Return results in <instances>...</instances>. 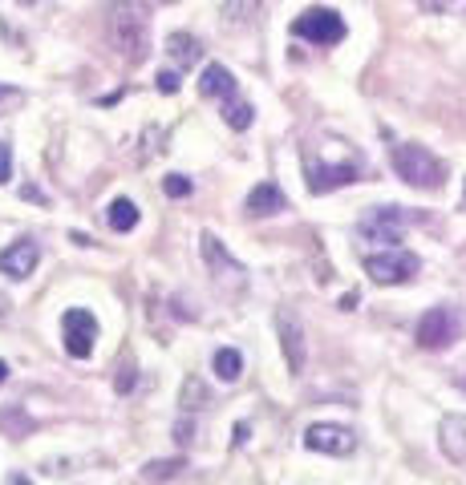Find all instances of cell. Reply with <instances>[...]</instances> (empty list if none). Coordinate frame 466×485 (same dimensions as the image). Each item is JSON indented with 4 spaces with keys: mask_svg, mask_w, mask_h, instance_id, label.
I'll return each mask as SVG.
<instances>
[{
    "mask_svg": "<svg viewBox=\"0 0 466 485\" xmlns=\"http://www.w3.org/2000/svg\"><path fill=\"white\" fill-rule=\"evenodd\" d=\"M106 40L130 65H142L147 61V48H150V16H147V8L134 4V0L110 4L106 8Z\"/></svg>",
    "mask_w": 466,
    "mask_h": 485,
    "instance_id": "1",
    "label": "cell"
},
{
    "mask_svg": "<svg viewBox=\"0 0 466 485\" xmlns=\"http://www.w3.org/2000/svg\"><path fill=\"white\" fill-rule=\"evenodd\" d=\"M390 162H393V170H398L401 182H409L414 190H438V186L446 182V166H442V162L417 142L390 146Z\"/></svg>",
    "mask_w": 466,
    "mask_h": 485,
    "instance_id": "2",
    "label": "cell"
},
{
    "mask_svg": "<svg viewBox=\"0 0 466 485\" xmlns=\"http://www.w3.org/2000/svg\"><path fill=\"white\" fill-rule=\"evenodd\" d=\"M361 174V158L349 154L341 162H325L320 154H304V182H309L312 194H328V190H341V186L357 182Z\"/></svg>",
    "mask_w": 466,
    "mask_h": 485,
    "instance_id": "3",
    "label": "cell"
},
{
    "mask_svg": "<svg viewBox=\"0 0 466 485\" xmlns=\"http://www.w3.org/2000/svg\"><path fill=\"white\" fill-rule=\"evenodd\" d=\"M409 223H426V215L422 210H406V207H377L361 218L357 231L361 239H373V242H401V231Z\"/></svg>",
    "mask_w": 466,
    "mask_h": 485,
    "instance_id": "4",
    "label": "cell"
},
{
    "mask_svg": "<svg viewBox=\"0 0 466 485\" xmlns=\"http://www.w3.org/2000/svg\"><path fill=\"white\" fill-rule=\"evenodd\" d=\"M422 271V259L414 255V251H377V255H365V275L373 283H385V287H393V283H409L414 275Z\"/></svg>",
    "mask_w": 466,
    "mask_h": 485,
    "instance_id": "5",
    "label": "cell"
},
{
    "mask_svg": "<svg viewBox=\"0 0 466 485\" xmlns=\"http://www.w3.org/2000/svg\"><path fill=\"white\" fill-rule=\"evenodd\" d=\"M292 32L300 40H312V45H336V40H345V16L325 4L304 8L292 21Z\"/></svg>",
    "mask_w": 466,
    "mask_h": 485,
    "instance_id": "6",
    "label": "cell"
},
{
    "mask_svg": "<svg viewBox=\"0 0 466 485\" xmlns=\"http://www.w3.org/2000/svg\"><path fill=\"white\" fill-rule=\"evenodd\" d=\"M276 336H280V348H284L288 376H304V364H309V331H304L300 315L292 307H280L276 312Z\"/></svg>",
    "mask_w": 466,
    "mask_h": 485,
    "instance_id": "7",
    "label": "cell"
},
{
    "mask_svg": "<svg viewBox=\"0 0 466 485\" xmlns=\"http://www.w3.org/2000/svg\"><path fill=\"white\" fill-rule=\"evenodd\" d=\"M304 449L325 453V457H349L357 449V433L345 425H333V420H317V425L304 428Z\"/></svg>",
    "mask_w": 466,
    "mask_h": 485,
    "instance_id": "8",
    "label": "cell"
},
{
    "mask_svg": "<svg viewBox=\"0 0 466 485\" xmlns=\"http://www.w3.org/2000/svg\"><path fill=\"white\" fill-rule=\"evenodd\" d=\"M61 331H66V352L74 360H90L94 340H98V315L85 312V307H69L61 315Z\"/></svg>",
    "mask_w": 466,
    "mask_h": 485,
    "instance_id": "9",
    "label": "cell"
},
{
    "mask_svg": "<svg viewBox=\"0 0 466 485\" xmlns=\"http://www.w3.org/2000/svg\"><path fill=\"white\" fill-rule=\"evenodd\" d=\"M414 340L426 348V352H438V348H450L458 340V315L450 307H430V312L417 320Z\"/></svg>",
    "mask_w": 466,
    "mask_h": 485,
    "instance_id": "10",
    "label": "cell"
},
{
    "mask_svg": "<svg viewBox=\"0 0 466 485\" xmlns=\"http://www.w3.org/2000/svg\"><path fill=\"white\" fill-rule=\"evenodd\" d=\"M37 263H41V247L33 239H17L0 251V271L9 279H29L37 271Z\"/></svg>",
    "mask_w": 466,
    "mask_h": 485,
    "instance_id": "11",
    "label": "cell"
},
{
    "mask_svg": "<svg viewBox=\"0 0 466 485\" xmlns=\"http://www.w3.org/2000/svg\"><path fill=\"white\" fill-rule=\"evenodd\" d=\"M247 215L252 218H268V215H280V210L288 207V198H284V190H280L276 182H260V186H252V194H247Z\"/></svg>",
    "mask_w": 466,
    "mask_h": 485,
    "instance_id": "12",
    "label": "cell"
},
{
    "mask_svg": "<svg viewBox=\"0 0 466 485\" xmlns=\"http://www.w3.org/2000/svg\"><path fill=\"white\" fill-rule=\"evenodd\" d=\"M438 445L454 465H466V417H442Z\"/></svg>",
    "mask_w": 466,
    "mask_h": 485,
    "instance_id": "13",
    "label": "cell"
},
{
    "mask_svg": "<svg viewBox=\"0 0 466 485\" xmlns=\"http://www.w3.org/2000/svg\"><path fill=\"white\" fill-rule=\"evenodd\" d=\"M199 93L203 97H220V101H228V97H236L239 93V81L231 77V69L228 65H207L203 69V77H199Z\"/></svg>",
    "mask_w": 466,
    "mask_h": 485,
    "instance_id": "14",
    "label": "cell"
},
{
    "mask_svg": "<svg viewBox=\"0 0 466 485\" xmlns=\"http://www.w3.org/2000/svg\"><path fill=\"white\" fill-rule=\"evenodd\" d=\"M220 16L228 29H247V24H255L264 16V0H228Z\"/></svg>",
    "mask_w": 466,
    "mask_h": 485,
    "instance_id": "15",
    "label": "cell"
},
{
    "mask_svg": "<svg viewBox=\"0 0 466 485\" xmlns=\"http://www.w3.org/2000/svg\"><path fill=\"white\" fill-rule=\"evenodd\" d=\"M199 251H203V259H207V267H211V271H231V275H239V263L228 255L223 239H215L211 231H203V239H199Z\"/></svg>",
    "mask_w": 466,
    "mask_h": 485,
    "instance_id": "16",
    "label": "cell"
},
{
    "mask_svg": "<svg viewBox=\"0 0 466 485\" xmlns=\"http://www.w3.org/2000/svg\"><path fill=\"white\" fill-rule=\"evenodd\" d=\"M166 53H171L183 69H191V65L203 57V45H199L191 32H171V37H166Z\"/></svg>",
    "mask_w": 466,
    "mask_h": 485,
    "instance_id": "17",
    "label": "cell"
},
{
    "mask_svg": "<svg viewBox=\"0 0 466 485\" xmlns=\"http://www.w3.org/2000/svg\"><path fill=\"white\" fill-rule=\"evenodd\" d=\"M211 368H215V376H220L223 384H231V380H239V372H244V356H239L236 348H215Z\"/></svg>",
    "mask_w": 466,
    "mask_h": 485,
    "instance_id": "18",
    "label": "cell"
},
{
    "mask_svg": "<svg viewBox=\"0 0 466 485\" xmlns=\"http://www.w3.org/2000/svg\"><path fill=\"white\" fill-rule=\"evenodd\" d=\"M106 218H110V226H114L118 234H126V231H134V226H139V207H134L130 198H114L106 207Z\"/></svg>",
    "mask_w": 466,
    "mask_h": 485,
    "instance_id": "19",
    "label": "cell"
},
{
    "mask_svg": "<svg viewBox=\"0 0 466 485\" xmlns=\"http://www.w3.org/2000/svg\"><path fill=\"white\" fill-rule=\"evenodd\" d=\"M223 121H228L231 129H247L255 121V105L252 101H244V97H228V101H223Z\"/></svg>",
    "mask_w": 466,
    "mask_h": 485,
    "instance_id": "20",
    "label": "cell"
},
{
    "mask_svg": "<svg viewBox=\"0 0 466 485\" xmlns=\"http://www.w3.org/2000/svg\"><path fill=\"white\" fill-rule=\"evenodd\" d=\"M179 469H187V461L183 457H163V461H147L142 477H147V481H171Z\"/></svg>",
    "mask_w": 466,
    "mask_h": 485,
    "instance_id": "21",
    "label": "cell"
},
{
    "mask_svg": "<svg viewBox=\"0 0 466 485\" xmlns=\"http://www.w3.org/2000/svg\"><path fill=\"white\" fill-rule=\"evenodd\" d=\"M179 401H183V409H187V412L203 409V404H207V388H203V380H199V376H191V380H187V384H183Z\"/></svg>",
    "mask_w": 466,
    "mask_h": 485,
    "instance_id": "22",
    "label": "cell"
},
{
    "mask_svg": "<svg viewBox=\"0 0 466 485\" xmlns=\"http://www.w3.org/2000/svg\"><path fill=\"white\" fill-rule=\"evenodd\" d=\"M0 428H9L13 436L33 433V417H25L21 409H4V412H0Z\"/></svg>",
    "mask_w": 466,
    "mask_h": 485,
    "instance_id": "23",
    "label": "cell"
},
{
    "mask_svg": "<svg viewBox=\"0 0 466 485\" xmlns=\"http://www.w3.org/2000/svg\"><path fill=\"white\" fill-rule=\"evenodd\" d=\"M163 190H166V198H187V194L195 190V182H191L187 174H166L163 178Z\"/></svg>",
    "mask_w": 466,
    "mask_h": 485,
    "instance_id": "24",
    "label": "cell"
},
{
    "mask_svg": "<svg viewBox=\"0 0 466 485\" xmlns=\"http://www.w3.org/2000/svg\"><path fill=\"white\" fill-rule=\"evenodd\" d=\"M155 81H158V93H179V73L175 69H163Z\"/></svg>",
    "mask_w": 466,
    "mask_h": 485,
    "instance_id": "25",
    "label": "cell"
},
{
    "mask_svg": "<svg viewBox=\"0 0 466 485\" xmlns=\"http://www.w3.org/2000/svg\"><path fill=\"white\" fill-rule=\"evenodd\" d=\"M13 178V150H9V142H0V186Z\"/></svg>",
    "mask_w": 466,
    "mask_h": 485,
    "instance_id": "26",
    "label": "cell"
},
{
    "mask_svg": "<svg viewBox=\"0 0 466 485\" xmlns=\"http://www.w3.org/2000/svg\"><path fill=\"white\" fill-rule=\"evenodd\" d=\"M417 8H422V13H430V16H442V13H450V8H454V0H417Z\"/></svg>",
    "mask_w": 466,
    "mask_h": 485,
    "instance_id": "27",
    "label": "cell"
},
{
    "mask_svg": "<svg viewBox=\"0 0 466 485\" xmlns=\"http://www.w3.org/2000/svg\"><path fill=\"white\" fill-rule=\"evenodd\" d=\"M191 436H195V420H179V425H175V441H179V445H187L191 441Z\"/></svg>",
    "mask_w": 466,
    "mask_h": 485,
    "instance_id": "28",
    "label": "cell"
},
{
    "mask_svg": "<svg viewBox=\"0 0 466 485\" xmlns=\"http://www.w3.org/2000/svg\"><path fill=\"white\" fill-rule=\"evenodd\" d=\"M114 388H118V392H130V388H134V368H130V364L122 368V376H114Z\"/></svg>",
    "mask_w": 466,
    "mask_h": 485,
    "instance_id": "29",
    "label": "cell"
},
{
    "mask_svg": "<svg viewBox=\"0 0 466 485\" xmlns=\"http://www.w3.org/2000/svg\"><path fill=\"white\" fill-rule=\"evenodd\" d=\"M13 97H21V89H13V85H0V105H4V101H13Z\"/></svg>",
    "mask_w": 466,
    "mask_h": 485,
    "instance_id": "30",
    "label": "cell"
},
{
    "mask_svg": "<svg viewBox=\"0 0 466 485\" xmlns=\"http://www.w3.org/2000/svg\"><path fill=\"white\" fill-rule=\"evenodd\" d=\"M247 436H252V428H247V425H236V445H244Z\"/></svg>",
    "mask_w": 466,
    "mask_h": 485,
    "instance_id": "31",
    "label": "cell"
},
{
    "mask_svg": "<svg viewBox=\"0 0 466 485\" xmlns=\"http://www.w3.org/2000/svg\"><path fill=\"white\" fill-rule=\"evenodd\" d=\"M9 485H33V481H29V477H21V473H13V477H9Z\"/></svg>",
    "mask_w": 466,
    "mask_h": 485,
    "instance_id": "32",
    "label": "cell"
},
{
    "mask_svg": "<svg viewBox=\"0 0 466 485\" xmlns=\"http://www.w3.org/2000/svg\"><path fill=\"white\" fill-rule=\"evenodd\" d=\"M4 380H9V364L0 360V384H4Z\"/></svg>",
    "mask_w": 466,
    "mask_h": 485,
    "instance_id": "33",
    "label": "cell"
},
{
    "mask_svg": "<svg viewBox=\"0 0 466 485\" xmlns=\"http://www.w3.org/2000/svg\"><path fill=\"white\" fill-rule=\"evenodd\" d=\"M458 384H462V388H466V368H462V372H458Z\"/></svg>",
    "mask_w": 466,
    "mask_h": 485,
    "instance_id": "34",
    "label": "cell"
}]
</instances>
